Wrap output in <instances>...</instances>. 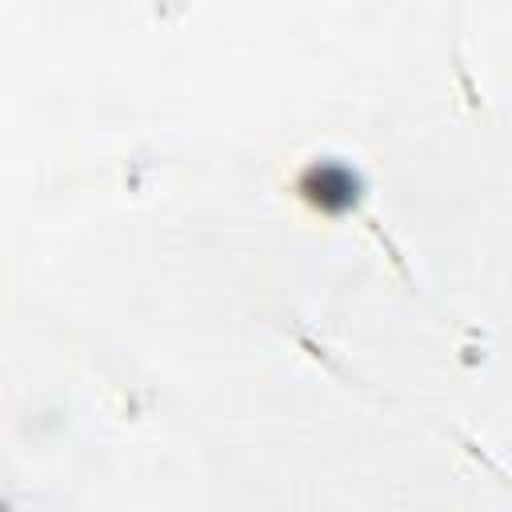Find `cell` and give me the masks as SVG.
I'll use <instances>...</instances> for the list:
<instances>
[{"label": "cell", "instance_id": "cell-1", "mask_svg": "<svg viewBox=\"0 0 512 512\" xmlns=\"http://www.w3.org/2000/svg\"><path fill=\"white\" fill-rule=\"evenodd\" d=\"M312 184L324 188V192L312 196V200L324 204V208H344V204L352 200V176H348L344 168H312L304 188H312Z\"/></svg>", "mask_w": 512, "mask_h": 512}]
</instances>
